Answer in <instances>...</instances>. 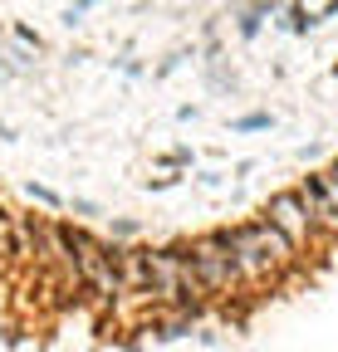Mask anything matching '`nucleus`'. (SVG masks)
Instances as JSON below:
<instances>
[{"label":"nucleus","mask_w":338,"mask_h":352,"mask_svg":"<svg viewBox=\"0 0 338 352\" xmlns=\"http://www.w3.org/2000/svg\"><path fill=\"white\" fill-rule=\"evenodd\" d=\"M235 264H240V279H245V294H275L294 270H299V250H294L265 215L255 220H240V226H221Z\"/></svg>","instance_id":"f257e3e1"},{"label":"nucleus","mask_w":338,"mask_h":352,"mask_svg":"<svg viewBox=\"0 0 338 352\" xmlns=\"http://www.w3.org/2000/svg\"><path fill=\"white\" fill-rule=\"evenodd\" d=\"M187 254H191V264H196V279H201L211 308H216V303L231 308V303L250 298V294H245V279H240V264H235V254H231L221 226L206 230V235H191V240H187Z\"/></svg>","instance_id":"f03ea898"},{"label":"nucleus","mask_w":338,"mask_h":352,"mask_svg":"<svg viewBox=\"0 0 338 352\" xmlns=\"http://www.w3.org/2000/svg\"><path fill=\"white\" fill-rule=\"evenodd\" d=\"M265 220H270V226L294 245V250H299V254H309L314 245H324L319 240V230H314V220H309V206L299 201V191H270V201H265V210H260Z\"/></svg>","instance_id":"7ed1b4c3"},{"label":"nucleus","mask_w":338,"mask_h":352,"mask_svg":"<svg viewBox=\"0 0 338 352\" xmlns=\"http://www.w3.org/2000/svg\"><path fill=\"white\" fill-rule=\"evenodd\" d=\"M294 191H299V201L309 206V220H314V230L319 240H338V201L324 182V171H304L299 182H294Z\"/></svg>","instance_id":"20e7f679"},{"label":"nucleus","mask_w":338,"mask_h":352,"mask_svg":"<svg viewBox=\"0 0 338 352\" xmlns=\"http://www.w3.org/2000/svg\"><path fill=\"white\" fill-rule=\"evenodd\" d=\"M270 15H279V6L275 0H255V6H240L235 10V34L250 44V39H260V30H265V20Z\"/></svg>","instance_id":"39448f33"},{"label":"nucleus","mask_w":338,"mask_h":352,"mask_svg":"<svg viewBox=\"0 0 338 352\" xmlns=\"http://www.w3.org/2000/svg\"><path fill=\"white\" fill-rule=\"evenodd\" d=\"M25 201L39 206V210H69V196H59V191L45 186V182H25Z\"/></svg>","instance_id":"423d86ee"},{"label":"nucleus","mask_w":338,"mask_h":352,"mask_svg":"<svg viewBox=\"0 0 338 352\" xmlns=\"http://www.w3.org/2000/svg\"><path fill=\"white\" fill-rule=\"evenodd\" d=\"M275 122H279L275 113L255 108V113H240V118H231V132H240V138H250V132H270Z\"/></svg>","instance_id":"0eeeda50"},{"label":"nucleus","mask_w":338,"mask_h":352,"mask_svg":"<svg viewBox=\"0 0 338 352\" xmlns=\"http://www.w3.org/2000/svg\"><path fill=\"white\" fill-rule=\"evenodd\" d=\"M108 240H118V245L142 240V220H133V215H113V220H108Z\"/></svg>","instance_id":"6e6552de"},{"label":"nucleus","mask_w":338,"mask_h":352,"mask_svg":"<svg viewBox=\"0 0 338 352\" xmlns=\"http://www.w3.org/2000/svg\"><path fill=\"white\" fill-rule=\"evenodd\" d=\"M157 166L162 171H196V152L191 147H167V152H157Z\"/></svg>","instance_id":"1a4fd4ad"},{"label":"nucleus","mask_w":338,"mask_h":352,"mask_svg":"<svg viewBox=\"0 0 338 352\" xmlns=\"http://www.w3.org/2000/svg\"><path fill=\"white\" fill-rule=\"evenodd\" d=\"M279 15H284V20H279V25H284V30H289V34H309V30H314V25H319V20H314V15H309V10H304V6H299V0H294V6H284V10H279Z\"/></svg>","instance_id":"9d476101"},{"label":"nucleus","mask_w":338,"mask_h":352,"mask_svg":"<svg viewBox=\"0 0 338 352\" xmlns=\"http://www.w3.org/2000/svg\"><path fill=\"white\" fill-rule=\"evenodd\" d=\"M15 44H25V50H34V54H45V34H39V30H30L25 20H15Z\"/></svg>","instance_id":"9b49d317"},{"label":"nucleus","mask_w":338,"mask_h":352,"mask_svg":"<svg viewBox=\"0 0 338 352\" xmlns=\"http://www.w3.org/2000/svg\"><path fill=\"white\" fill-rule=\"evenodd\" d=\"M69 210H74V220H83V226L103 215V206H98V201H89V196H69Z\"/></svg>","instance_id":"f8f14e48"},{"label":"nucleus","mask_w":338,"mask_h":352,"mask_svg":"<svg viewBox=\"0 0 338 352\" xmlns=\"http://www.w3.org/2000/svg\"><path fill=\"white\" fill-rule=\"evenodd\" d=\"M182 186V171H157V176H142V191H177Z\"/></svg>","instance_id":"ddd939ff"},{"label":"nucleus","mask_w":338,"mask_h":352,"mask_svg":"<svg viewBox=\"0 0 338 352\" xmlns=\"http://www.w3.org/2000/svg\"><path fill=\"white\" fill-rule=\"evenodd\" d=\"M94 6H98V0H69V6H64V15H59V20H64V25L74 30V25H83V15H89Z\"/></svg>","instance_id":"4468645a"},{"label":"nucleus","mask_w":338,"mask_h":352,"mask_svg":"<svg viewBox=\"0 0 338 352\" xmlns=\"http://www.w3.org/2000/svg\"><path fill=\"white\" fill-rule=\"evenodd\" d=\"M191 182H196L201 191H221V182H226V171H196Z\"/></svg>","instance_id":"2eb2a0df"},{"label":"nucleus","mask_w":338,"mask_h":352,"mask_svg":"<svg viewBox=\"0 0 338 352\" xmlns=\"http://www.w3.org/2000/svg\"><path fill=\"white\" fill-rule=\"evenodd\" d=\"M113 64H118L123 74H128V78H142V74H147V69H142L138 59H128V54H123V59H113Z\"/></svg>","instance_id":"dca6fc26"},{"label":"nucleus","mask_w":338,"mask_h":352,"mask_svg":"<svg viewBox=\"0 0 338 352\" xmlns=\"http://www.w3.org/2000/svg\"><path fill=\"white\" fill-rule=\"evenodd\" d=\"M182 59H187V54H172V59H162V64H157V78H167V74H177V69H182Z\"/></svg>","instance_id":"f3484780"},{"label":"nucleus","mask_w":338,"mask_h":352,"mask_svg":"<svg viewBox=\"0 0 338 352\" xmlns=\"http://www.w3.org/2000/svg\"><path fill=\"white\" fill-rule=\"evenodd\" d=\"M324 182H328V191H333V201H338V157L324 166Z\"/></svg>","instance_id":"a211bd4d"},{"label":"nucleus","mask_w":338,"mask_h":352,"mask_svg":"<svg viewBox=\"0 0 338 352\" xmlns=\"http://www.w3.org/2000/svg\"><path fill=\"white\" fill-rule=\"evenodd\" d=\"M10 78H15V64H10L6 50H0V83H10Z\"/></svg>","instance_id":"6ab92c4d"},{"label":"nucleus","mask_w":338,"mask_h":352,"mask_svg":"<svg viewBox=\"0 0 338 352\" xmlns=\"http://www.w3.org/2000/svg\"><path fill=\"white\" fill-rule=\"evenodd\" d=\"M177 118H182V122H196V118H201V108H196V103H182V108H177Z\"/></svg>","instance_id":"aec40b11"}]
</instances>
